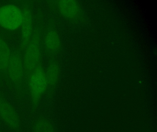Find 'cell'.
<instances>
[{
  "label": "cell",
  "instance_id": "cell-6",
  "mask_svg": "<svg viewBox=\"0 0 157 132\" xmlns=\"http://www.w3.org/2000/svg\"><path fill=\"white\" fill-rule=\"evenodd\" d=\"M22 13V22L21 27V47L22 50H24L32 37L34 29L32 13L27 5L24 7Z\"/></svg>",
  "mask_w": 157,
  "mask_h": 132
},
{
  "label": "cell",
  "instance_id": "cell-3",
  "mask_svg": "<svg viewBox=\"0 0 157 132\" xmlns=\"http://www.w3.org/2000/svg\"><path fill=\"white\" fill-rule=\"evenodd\" d=\"M23 19L22 11L18 6L12 4L0 7V26L9 31L20 28Z\"/></svg>",
  "mask_w": 157,
  "mask_h": 132
},
{
  "label": "cell",
  "instance_id": "cell-2",
  "mask_svg": "<svg viewBox=\"0 0 157 132\" xmlns=\"http://www.w3.org/2000/svg\"><path fill=\"white\" fill-rule=\"evenodd\" d=\"M29 94L33 106H36L48 88L45 72L39 65L28 79Z\"/></svg>",
  "mask_w": 157,
  "mask_h": 132
},
{
  "label": "cell",
  "instance_id": "cell-4",
  "mask_svg": "<svg viewBox=\"0 0 157 132\" xmlns=\"http://www.w3.org/2000/svg\"><path fill=\"white\" fill-rule=\"evenodd\" d=\"M6 74L15 86H21L25 78V71L23 57L19 51L12 52Z\"/></svg>",
  "mask_w": 157,
  "mask_h": 132
},
{
  "label": "cell",
  "instance_id": "cell-8",
  "mask_svg": "<svg viewBox=\"0 0 157 132\" xmlns=\"http://www.w3.org/2000/svg\"><path fill=\"white\" fill-rule=\"evenodd\" d=\"M45 46L49 53L54 54L58 51L60 46V39L59 34L53 28H49L46 34Z\"/></svg>",
  "mask_w": 157,
  "mask_h": 132
},
{
  "label": "cell",
  "instance_id": "cell-12",
  "mask_svg": "<svg viewBox=\"0 0 157 132\" xmlns=\"http://www.w3.org/2000/svg\"><path fill=\"white\" fill-rule=\"evenodd\" d=\"M0 132H1V131H0Z\"/></svg>",
  "mask_w": 157,
  "mask_h": 132
},
{
  "label": "cell",
  "instance_id": "cell-11",
  "mask_svg": "<svg viewBox=\"0 0 157 132\" xmlns=\"http://www.w3.org/2000/svg\"><path fill=\"white\" fill-rule=\"evenodd\" d=\"M33 132H55L52 123L44 117L36 118L33 125Z\"/></svg>",
  "mask_w": 157,
  "mask_h": 132
},
{
  "label": "cell",
  "instance_id": "cell-1",
  "mask_svg": "<svg viewBox=\"0 0 157 132\" xmlns=\"http://www.w3.org/2000/svg\"><path fill=\"white\" fill-rule=\"evenodd\" d=\"M23 51L25 78L28 80L33 71L40 65L41 32L38 28L33 30L32 37Z\"/></svg>",
  "mask_w": 157,
  "mask_h": 132
},
{
  "label": "cell",
  "instance_id": "cell-7",
  "mask_svg": "<svg viewBox=\"0 0 157 132\" xmlns=\"http://www.w3.org/2000/svg\"><path fill=\"white\" fill-rule=\"evenodd\" d=\"M56 6L60 13L67 18H76L80 13L79 5L76 1H58Z\"/></svg>",
  "mask_w": 157,
  "mask_h": 132
},
{
  "label": "cell",
  "instance_id": "cell-5",
  "mask_svg": "<svg viewBox=\"0 0 157 132\" xmlns=\"http://www.w3.org/2000/svg\"><path fill=\"white\" fill-rule=\"evenodd\" d=\"M0 120L9 128L17 131L21 128L20 116L14 107L0 96Z\"/></svg>",
  "mask_w": 157,
  "mask_h": 132
},
{
  "label": "cell",
  "instance_id": "cell-9",
  "mask_svg": "<svg viewBox=\"0 0 157 132\" xmlns=\"http://www.w3.org/2000/svg\"><path fill=\"white\" fill-rule=\"evenodd\" d=\"M12 52L6 41L0 36V72L3 74H6Z\"/></svg>",
  "mask_w": 157,
  "mask_h": 132
},
{
  "label": "cell",
  "instance_id": "cell-10",
  "mask_svg": "<svg viewBox=\"0 0 157 132\" xmlns=\"http://www.w3.org/2000/svg\"><path fill=\"white\" fill-rule=\"evenodd\" d=\"M45 72L46 77L47 80L48 86L52 88L56 86L59 75V70L56 63L51 62L49 63Z\"/></svg>",
  "mask_w": 157,
  "mask_h": 132
}]
</instances>
